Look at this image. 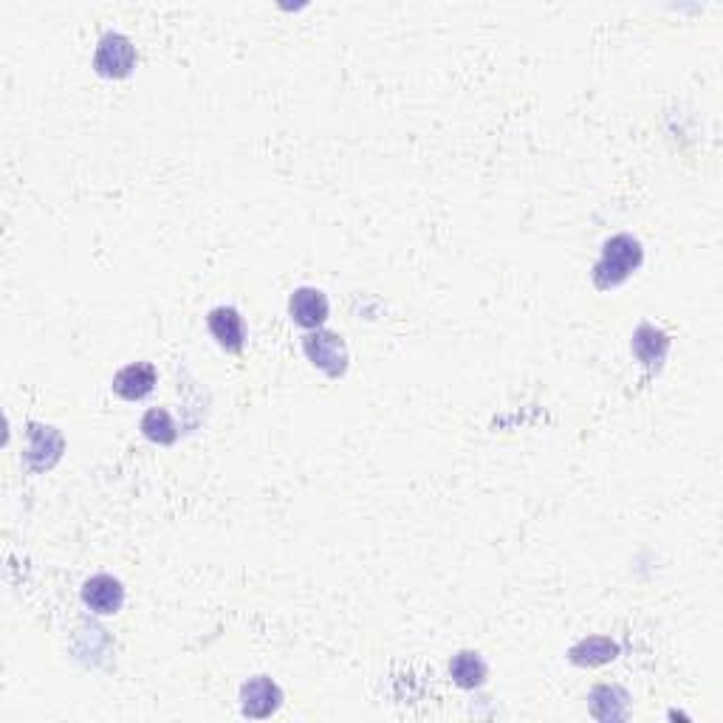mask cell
Returning <instances> with one entry per match:
<instances>
[{"label":"cell","mask_w":723,"mask_h":723,"mask_svg":"<svg viewBox=\"0 0 723 723\" xmlns=\"http://www.w3.org/2000/svg\"><path fill=\"white\" fill-rule=\"evenodd\" d=\"M642 266V246L630 235H616L605 243L602 258L594 269L596 289H613L619 283H625L630 274Z\"/></svg>","instance_id":"obj_1"},{"label":"cell","mask_w":723,"mask_h":723,"mask_svg":"<svg viewBox=\"0 0 723 723\" xmlns=\"http://www.w3.org/2000/svg\"><path fill=\"white\" fill-rule=\"evenodd\" d=\"M303 351L311 359L314 368H320L328 376H342L348 368V348L337 334L331 331H314L303 339Z\"/></svg>","instance_id":"obj_2"},{"label":"cell","mask_w":723,"mask_h":723,"mask_svg":"<svg viewBox=\"0 0 723 723\" xmlns=\"http://www.w3.org/2000/svg\"><path fill=\"white\" fill-rule=\"evenodd\" d=\"M136 65V49L125 34H105L99 43L97 57H94V68L102 77H113L122 80L128 77Z\"/></svg>","instance_id":"obj_3"},{"label":"cell","mask_w":723,"mask_h":723,"mask_svg":"<svg viewBox=\"0 0 723 723\" xmlns=\"http://www.w3.org/2000/svg\"><path fill=\"white\" fill-rule=\"evenodd\" d=\"M241 701L243 715H249V718H269V715L277 712V707H280L283 692H280V687L274 684L272 678L258 675V678H252L249 684H243Z\"/></svg>","instance_id":"obj_4"},{"label":"cell","mask_w":723,"mask_h":723,"mask_svg":"<svg viewBox=\"0 0 723 723\" xmlns=\"http://www.w3.org/2000/svg\"><path fill=\"white\" fill-rule=\"evenodd\" d=\"M82 599L91 611L116 613L125 602V588L119 585V579L99 574V577H91L82 585Z\"/></svg>","instance_id":"obj_5"},{"label":"cell","mask_w":723,"mask_h":723,"mask_svg":"<svg viewBox=\"0 0 723 723\" xmlns=\"http://www.w3.org/2000/svg\"><path fill=\"white\" fill-rule=\"evenodd\" d=\"M29 464L40 472V469H51L63 455V435L54 427H43V424H32L29 427Z\"/></svg>","instance_id":"obj_6"},{"label":"cell","mask_w":723,"mask_h":723,"mask_svg":"<svg viewBox=\"0 0 723 723\" xmlns=\"http://www.w3.org/2000/svg\"><path fill=\"white\" fill-rule=\"evenodd\" d=\"M291 320L303 328H320L328 317V300L320 289H297L289 303Z\"/></svg>","instance_id":"obj_7"},{"label":"cell","mask_w":723,"mask_h":723,"mask_svg":"<svg viewBox=\"0 0 723 723\" xmlns=\"http://www.w3.org/2000/svg\"><path fill=\"white\" fill-rule=\"evenodd\" d=\"M209 331L229 354H241L243 351V320L235 308H215L209 314Z\"/></svg>","instance_id":"obj_8"},{"label":"cell","mask_w":723,"mask_h":723,"mask_svg":"<svg viewBox=\"0 0 723 723\" xmlns=\"http://www.w3.org/2000/svg\"><path fill=\"white\" fill-rule=\"evenodd\" d=\"M153 387H156V370H153V365H128V368L119 370L116 379H113L116 396H122L128 402L145 399Z\"/></svg>","instance_id":"obj_9"},{"label":"cell","mask_w":723,"mask_h":723,"mask_svg":"<svg viewBox=\"0 0 723 723\" xmlns=\"http://www.w3.org/2000/svg\"><path fill=\"white\" fill-rule=\"evenodd\" d=\"M591 712L599 721H622L627 715V695L619 687H596L591 692Z\"/></svg>","instance_id":"obj_10"},{"label":"cell","mask_w":723,"mask_h":723,"mask_svg":"<svg viewBox=\"0 0 723 723\" xmlns=\"http://www.w3.org/2000/svg\"><path fill=\"white\" fill-rule=\"evenodd\" d=\"M619 656V647L611 639H602V636H594V639H585L579 642L574 650H571V661L574 664H588V667H596V664H608Z\"/></svg>","instance_id":"obj_11"},{"label":"cell","mask_w":723,"mask_h":723,"mask_svg":"<svg viewBox=\"0 0 723 723\" xmlns=\"http://www.w3.org/2000/svg\"><path fill=\"white\" fill-rule=\"evenodd\" d=\"M450 673L455 678V684L458 687H464V690H472V687H481L483 681H486V664L478 653H458L450 664Z\"/></svg>","instance_id":"obj_12"},{"label":"cell","mask_w":723,"mask_h":723,"mask_svg":"<svg viewBox=\"0 0 723 723\" xmlns=\"http://www.w3.org/2000/svg\"><path fill=\"white\" fill-rule=\"evenodd\" d=\"M667 345H670V339L664 337L661 331H656L653 325H642L639 331H636V337H633V351L636 356L647 362V365H656L664 359L667 354Z\"/></svg>","instance_id":"obj_13"},{"label":"cell","mask_w":723,"mask_h":723,"mask_svg":"<svg viewBox=\"0 0 723 723\" xmlns=\"http://www.w3.org/2000/svg\"><path fill=\"white\" fill-rule=\"evenodd\" d=\"M142 430L150 441L156 444H173L178 438V427L176 421L170 418L167 410H150L145 418H142Z\"/></svg>","instance_id":"obj_14"}]
</instances>
